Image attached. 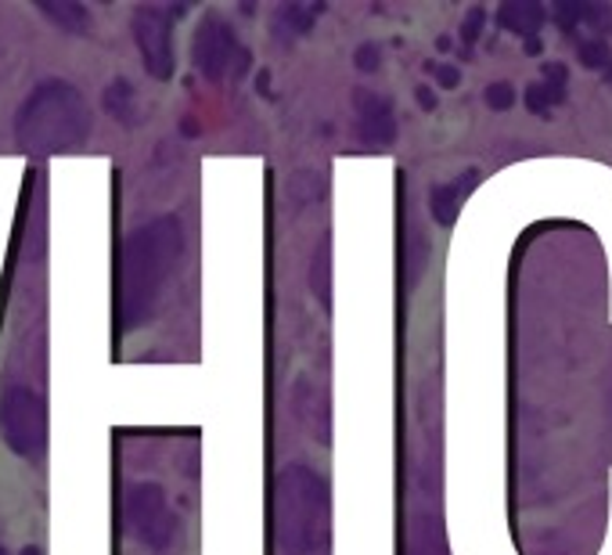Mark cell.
Instances as JSON below:
<instances>
[{
	"instance_id": "cell-1",
	"label": "cell",
	"mask_w": 612,
	"mask_h": 555,
	"mask_svg": "<svg viewBox=\"0 0 612 555\" xmlns=\"http://www.w3.org/2000/svg\"><path fill=\"white\" fill-rule=\"evenodd\" d=\"M185 253V227L177 217H159L123 242L120 256V318L123 329L145 325Z\"/></svg>"
},
{
	"instance_id": "cell-2",
	"label": "cell",
	"mask_w": 612,
	"mask_h": 555,
	"mask_svg": "<svg viewBox=\"0 0 612 555\" xmlns=\"http://www.w3.org/2000/svg\"><path fill=\"white\" fill-rule=\"evenodd\" d=\"M94 115L84 90L69 80H41L15 109V141L30 156H62L87 145Z\"/></svg>"
},
{
	"instance_id": "cell-3",
	"label": "cell",
	"mask_w": 612,
	"mask_h": 555,
	"mask_svg": "<svg viewBox=\"0 0 612 555\" xmlns=\"http://www.w3.org/2000/svg\"><path fill=\"white\" fill-rule=\"evenodd\" d=\"M278 541L285 555H314L329 545V487L307 466L278 476Z\"/></svg>"
},
{
	"instance_id": "cell-4",
	"label": "cell",
	"mask_w": 612,
	"mask_h": 555,
	"mask_svg": "<svg viewBox=\"0 0 612 555\" xmlns=\"http://www.w3.org/2000/svg\"><path fill=\"white\" fill-rule=\"evenodd\" d=\"M0 441L19 458H41L47 451V400L33 386H8L0 393Z\"/></svg>"
},
{
	"instance_id": "cell-5",
	"label": "cell",
	"mask_w": 612,
	"mask_h": 555,
	"mask_svg": "<svg viewBox=\"0 0 612 555\" xmlns=\"http://www.w3.org/2000/svg\"><path fill=\"white\" fill-rule=\"evenodd\" d=\"M191 62L210 84L227 80V76H242L249 69V51L238 44V33L231 30V22L224 15L210 11L199 30L191 36Z\"/></svg>"
},
{
	"instance_id": "cell-6",
	"label": "cell",
	"mask_w": 612,
	"mask_h": 555,
	"mask_svg": "<svg viewBox=\"0 0 612 555\" xmlns=\"http://www.w3.org/2000/svg\"><path fill=\"white\" fill-rule=\"evenodd\" d=\"M185 8H159V4H141L130 15V36L141 51V66L152 80H174L177 58H174V19Z\"/></svg>"
},
{
	"instance_id": "cell-7",
	"label": "cell",
	"mask_w": 612,
	"mask_h": 555,
	"mask_svg": "<svg viewBox=\"0 0 612 555\" xmlns=\"http://www.w3.org/2000/svg\"><path fill=\"white\" fill-rule=\"evenodd\" d=\"M126 531L152 552H166L177 537V515L159 484H134L126 490Z\"/></svg>"
},
{
	"instance_id": "cell-8",
	"label": "cell",
	"mask_w": 612,
	"mask_h": 555,
	"mask_svg": "<svg viewBox=\"0 0 612 555\" xmlns=\"http://www.w3.org/2000/svg\"><path fill=\"white\" fill-rule=\"evenodd\" d=\"M354 112H357V137L364 148H393L397 145V109L393 101L379 90L357 87L354 90Z\"/></svg>"
},
{
	"instance_id": "cell-9",
	"label": "cell",
	"mask_w": 612,
	"mask_h": 555,
	"mask_svg": "<svg viewBox=\"0 0 612 555\" xmlns=\"http://www.w3.org/2000/svg\"><path fill=\"white\" fill-rule=\"evenodd\" d=\"M483 185V170H465L461 177L447 180V185H433L429 188V210H433L436 224L439 227H454V221H458V210L461 202L468 199V191Z\"/></svg>"
},
{
	"instance_id": "cell-10",
	"label": "cell",
	"mask_w": 612,
	"mask_h": 555,
	"mask_svg": "<svg viewBox=\"0 0 612 555\" xmlns=\"http://www.w3.org/2000/svg\"><path fill=\"white\" fill-rule=\"evenodd\" d=\"M498 25L515 36H526V41H537L544 19H548V11L541 4H533V0H508V4L498 8Z\"/></svg>"
},
{
	"instance_id": "cell-11",
	"label": "cell",
	"mask_w": 612,
	"mask_h": 555,
	"mask_svg": "<svg viewBox=\"0 0 612 555\" xmlns=\"http://www.w3.org/2000/svg\"><path fill=\"white\" fill-rule=\"evenodd\" d=\"M44 19H51L58 25L62 33H73V36H90L94 30V19H90V8L80 4V0H41L36 4Z\"/></svg>"
},
{
	"instance_id": "cell-12",
	"label": "cell",
	"mask_w": 612,
	"mask_h": 555,
	"mask_svg": "<svg viewBox=\"0 0 612 555\" xmlns=\"http://www.w3.org/2000/svg\"><path fill=\"white\" fill-rule=\"evenodd\" d=\"M324 4H310V8H303V4H281L278 11H275V41L278 44H292V41H299V36H307L310 30H314V19L318 15H324Z\"/></svg>"
},
{
	"instance_id": "cell-13",
	"label": "cell",
	"mask_w": 612,
	"mask_h": 555,
	"mask_svg": "<svg viewBox=\"0 0 612 555\" xmlns=\"http://www.w3.org/2000/svg\"><path fill=\"white\" fill-rule=\"evenodd\" d=\"M101 106H105V112L112 115L115 123H123V126H137L141 123V98H137L134 84L123 80V76H115V80L105 87Z\"/></svg>"
},
{
	"instance_id": "cell-14",
	"label": "cell",
	"mask_w": 612,
	"mask_h": 555,
	"mask_svg": "<svg viewBox=\"0 0 612 555\" xmlns=\"http://www.w3.org/2000/svg\"><path fill=\"white\" fill-rule=\"evenodd\" d=\"M425 260H429V242L422 235V227L411 221L408 227H403V270H408L403 286H408V289H414V281L422 278Z\"/></svg>"
},
{
	"instance_id": "cell-15",
	"label": "cell",
	"mask_w": 612,
	"mask_h": 555,
	"mask_svg": "<svg viewBox=\"0 0 612 555\" xmlns=\"http://www.w3.org/2000/svg\"><path fill=\"white\" fill-rule=\"evenodd\" d=\"M310 286H314V296L332 307V260H329V242L318 245V256H314V267H310Z\"/></svg>"
},
{
	"instance_id": "cell-16",
	"label": "cell",
	"mask_w": 612,
	"mask_h": 555,
	"mask_svg": "<svg viewBox=\"0 0 612 555\" xmlns=\"http://www.w3.org/2000/svg\"><path fill=\"white\" fill-rule=\"evenodd\" d=\"M577 58H580V66L583 69H591V73H605L609 66H612V47H609V41H580V47H577Z\"/></svg>"
},
{
	"instance_id": "cell-17",
	"label": "cell",
	"mask_w": 612,
	"mask_h": 555,
	"mask_svg": "<svg viewBox=\"0 0 612 555\" xmlns=\"http://www.w3.org/2000/svg\"><path fill=\"white\" fill-rule=\"evenodd\" d=\"M544 90H548L552 106H563V101L569 98V69L563 66V62H544Z\"/></svg>"
},
{
	"instance_id": "cell-18",
	"label": "cell",
	"mask_w": 612,
	"mask_h": 555,
	"mask_svg": "<svg viewBox=\"0 0 612 555\" xmlns=\"http://www.w3.org/2000/svg\"><path fill=\"white\" fill-rule=\"evenodd\" d=\"M483 25H487V8H468V15L461 22V58L472 62V47L479 44V36H483Z\"/></svg>"
},
{
	"instance_id": "cell-19",
	"label": "cell",
	"mask_w": 612,
	"mask_h": 555,
	"mask_svg": "<svg viewBox=\"0 0 612 555\" xmlns=\"http://www.w3.org/2000/svg\"><path fill=\"white\" fill-rule=\"evenodd\" d=\"M515 87L508 84V80H498V84H487V90H483V101L493 109V112H508L515 106Z\"/></svg>"
},
{
	"instance_id": "cell-20",
	"label": "cell",
	"mask_w": 612,
	"mask_h": 555,
	"mask_svg": "<svg viewBox=\"0 0 612 555\" xmlns=\"http://www.w3.org/2000/svg\"><path fill=\"white\" fill-rule=\"evenodd\" d=\"M523 101H526V109L533 112V115H541V120H552V98H548V90H544V84H530L526 87V95H523Z\"/></svg>"
},
{
	"instance_id": "cell-21",
	"label": "cell",
	"mask_w": 612,
	"mask_h": 555,
	"mask_svg": "<svg viewBox=\"0 0 612 555\" xmlns=\"http://www.w3.org/2000/svg\"><path fill=\"white\" fill-rule=\"evenodd\" d=\"M357 73H379L382 69V47L379 44H360L354 55Z\"/></svg>"
},
{
	"instance_id": "cell-22",
	"label": "cell",
	"mask_w": 612,
	"mask_h": 555,
	"mask_svg": "<svg viewBox=\"0 0 612 555\" xmlns=\"http://www.w3.org/2000/svg\"><path fill=\"white\" fill-rule=\"evenodd\" d=\"M425 73L436 76V84L447 87V90H454V87L461 84V69L458 66H447V62H425Z\"/></svg>"
},
{
	"instance_id": "cell-23",
	"label": "cell",
	"mask_w": 612,
	"mask_h": 555,
	"mask_svg": "<svg viewBox=\"0 0 612 555\" xmlns=\"http://www.w3.org/2000/svg\"><path fill=\"white\" fill-rule=\"evenodd\" d=\"M414 101H419L425 112H436V106H439V98H436L433 87H414Z\"/></svg>"
},
{
	"instance_id": "cell-24",
	"label": "cell",
	"mask_w": 612,
	"mask_h": 555,
	"mask_svg": "<svg viewBox=\"0 0 612 555\" xmlns=\"http://www.w3.org/2000/svg\"><path fill=\"white\" fill-rule=\"evenodd\" d=\"M526 51L530 55H541V41H526Z\"/></svg>"
},
{
	"instance_id": "cell-25",
	"label": "cell",
	"mask_w": 612,
	"mask_h": 555,
	"mask_svg": "<svg viewBox=\"0 0 612 555\" xmlns=\"http://www.w3.org/2000/svg\"><path fill=\"white\" fill-rule=\"evenodd\" d=\"M602 76H605V87H612V66H609V69H605Z\"/></svg>"
},
{
	"instance_id": "cell-26",
	"label": "cell",
	"mask_w": 612,
	"mask_h": 555,
	"mask_svg": "<svg viewBox=\"0 0 612 555\" xmlns=\"http://www.w3.org/2000/svg\"><path fill=\"white\" fill-rule=\"evenodd\" d=\"M0 555H8V552H4V548H0Z\"/></svg>"
}]
</instances>
